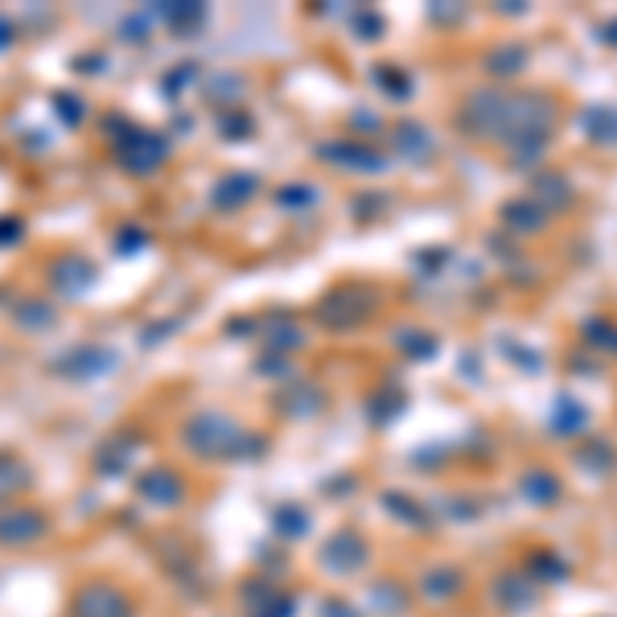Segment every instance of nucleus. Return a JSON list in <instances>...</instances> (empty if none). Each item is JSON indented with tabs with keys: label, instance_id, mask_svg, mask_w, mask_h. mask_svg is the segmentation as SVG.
<instances>
[{
	"label": "nucleus",
	"instance_id": "obj_1",
	"mask_svg": "<svg viewBox=\"0 0 617 617\" xmlns=\"http://www.w3.org/2000/svg\"><path fill=\"white\" fill-rule=\"evenodd\" d=\"M555 95L548 91H519L510 95L502 87H478L465 95L457 111V128L478 144H515L523 137H555Z\"/></svg>",
	"mask_w": 617,
	"mask_h": 617
},
{
	"label": "nucleus",
	"instance_id": "obj_2",
	"mask_svg": "<svg viewBox=\"0 0 617 617\" xmlns=\"http://www.w3.org/2000/svg\"><path fill=\"white\" fill-rule=\"evenodd\" d=\"M490 602L502 609V614H527L540 605V585L527 576L523 569H507L494 576L490 585Z\"/></svg>",
	"mask_w": 617,
	"mask_h": 617
},
{
	"label": "nucleus",
	"instance_id": "obj_3",
	"mask_svg": "<svg viewBox=\"0 0 617 617\" xmlns=\"http://www.w3.org/2000/svg\"><path fill=\"white\" fill-rule=\"evenodd\" d=\"M531 198L540 202L548 215H560V210H572V202H576V185L564 170H552V165H543V170L531 173Z\"/></svg>",
	"mask_w": 617,
	"mask_h": 617
},
{
	"label": "nucleus",
	"instance_id": "obj_4",
	"mask_svg": "<svg viewBox=\"0 0 617 617\" xmlns=\"http://www.w3.org/2000/svg\"><path fill=\"white\" fill-rule=\"evenodd\" d=\"M519 498L540 510L560 507L564 502V478L555 474L552 465H527L519 474Z\"/></svg>",
	"mask_w": 617,
	"mask_h": 617
},
{
	"label": "nucleus",
	"instance_id": "obj_5",
	"mask_svg": "<svg viewBox=\"0 0 617 617\" xmlns=\"http://www.w3.org/2000/svg\"><path fill=\"white\" fill-rule=\"evenodd\" d=\"M588 403L576 400L572 391H560L552 400V416H548V429H552V436H560V441H581V436H588Z\"/></svg>",
	"mask_w": 617,
	"mask_h": 617
},
{
	"label": "nucleus",
	"instance_id": "obj_6",
	"mask_svg": "<svg viewBox=\"0 0 617 617\" xmlns=\"http://www.w3.org/2000/svg\"><path fill=\"white\" fill-rule=\"evenodd\" d=\"M370 308H375V293H367V289H346V293L325 296L322 322L334 325V329H346V325H358L362 317H370Z\"/></svg>",
	"mask_w": 617,
	"mask_h": 617
},
{
	"label": "nucleus",
	"instance_id": "obj_7",
	"mask_svg": "<svg viewBox=\"0 0 617 617\" xmlns=\"http://www.w3.org/2000/svg\"><path fill=\"white\" fill-rule=\"evenodd\" d=\"M367 555H370V548L362 543V535L338 531V535H329V543L322 548V564L329 572H338V576H350V572H358L367 564Z\"/></svg>",
	"mask_w": 617,
	"mask_h": 617
},
{
	"label": "nucleus",
	"instance_id": "obj_8",
	"mask_svg": "<svg viewBox=\"0 0 617 617\" xmlns=\"http://www.w3.org/2000/svg\"><path fill=\"white\" fill-rule=\"evenodd\" d=\"M498 218H502V227H507L515 239H523V235H540L548 223H552V215L543 210L540 202L531 198H507L502 202V210H498Z\"/></svg>",
	"mask_w": 617,
	"mask_h": 617
},
{
	"label": "nucleus",
	"instance_id": "obj_9",
	"mask_svg": "<svg viewBox=\"0 0 617 617\" xmlns=\"http://www.w3.org/2000/svg\"><path fill=\"white\" fill-rule=\"evenodd\" d=\"M576 123H581V132H585L588 144H597V149H617V104H605V99L585 104L581 116H576Z\"/></svg>",
	"mask_w": 617,
	"mask_h": 617
},
{
	"label": "nucleus",
	"instance_id": "obj_10",
	"mask_svg": "<svg viewBox=\"0 0 617 617\" xmlns=\"http://www.w3.org/2000/svg\"><path fill=\"white\" fill-rule=\"evenodd\" d=\"M572 462L581 465L585 474L605 478V474H614L617 469V445L609 441V436H602V432H588V436H581L576 448H572Z\"/></svg>",
	"mask_w": 617,
	"mask_h": 617
},
{
	"label": "nucleus",
	"instance_id": "obj_11",
	"mask_svg": "<svg viewBox=\"0 0 617 617\" xmlns=\"http://www.w3.org/2000/svg\"><path fill=\"white\" fill-rule=\"evenodd\" d=\"M523 572L535 581V585H569L572 581V564L569 555H560L555 548H535V552H527L523 560Z\"/></svg>",
	"mask_w": 617,
	"mask_h": 617
},
{
	"label": "nucleus",
	"instance_id": "obj_12",
	"mask_svg": "<svg viewBox=\"0 0 617 617\" xmlns=\"http://www.w3.org/2000/svg\"><path fill=\"white\" fill-rule=\"evenodd\" d=\"M322 156H329L334 165L350 173H383V153H375L370 144H358V140H342V144H325Z\"/></svg>",
	"mask_w": 617,
	"mask_h": 617
},
{
	"label": "nucleus",
	"instance_id": "obj_13",
	"mask_svg": "<svg viewBox=\"0 0 617 617\" xmlns=\"http://www.w3.org/2000/svg\"><path fill=\"white\" fill-rule=\"evenodd\" d=\"M527 62H531V50L523 42H498L494 50H486V75L498 78V83H507V78H519L527 71Z\"/></svg>",
	"mask_w": 617,
	"mask_h": 617
},
{
	"label": "nucleus",
	"instance_id": "obj_14",
	"mask_svg": "<svg viewBox=\"0 0 617 617\" xmlns=\"http://www.w3.org/2000/svg\"><path fill=\"white\" fill-rule=\"evenodd\" d=\"M75 617H128V602H123V593L108 585L83 588L75 602Z\"/></svg>",
	"mask_w": 617,
	"mask_h": 617
},
{
	"label": "nucleus",
	"instance_id": "obj_15",
	"mask_svg": "<svg viewBox=\"0 0 617 617\" xmlns=\"http://www.w3.org/2000/svg\"><path fill=\"white\" fill-rule=\"evenodd\" d=\"M465 588V576L462 569H453V564H436V569L424 572V581H420V593L429 597V602H453V597H462Z\"/></svg>",
	"mask_w": 617,
	"mask_h": 617
},
{
	"label": "nucleus",
	"instance_id": "obj_16",
	"mask_svg": "<svg viewBox=\"0 0 617 617\" xmlns=\"http://www.w3.org/2000/svg\"><path fill=\"white\" fill-rule=\"evenodd\" d=\"M37 535H42V519L33 510H9V515H0V540L25 543V540H37Z\"/></svg>",
	"mask_w": 617,
	"mask_h": 617
},
{
	"label": "nucleus",
	"instance_id": "obj_17",
	"mask_svg": "<svg viewBox=\"0 0 617 617\" xmlns=\"http://www.w3.org/2000/svg\"><path fill=\"white\" fill-rule=\"evenodd\" d=\"M581 342H585L588 350L617 355V322H609V317H585L581 322Z\"/></svg>",
	"mask_w": 617,
	"mask_h": 617
},
{
	"label": "nucleus",
	"instance_id": "obj_18",
	"mask_svg": "<svg viewBox=\"0 0 617 617\" xmlns=\"http://www.w3.org/2000/svg\"><path fill=\"white\" fill-rule=\"evenodd\" d=\"M396 342H400L403 355H412V358H432L436 350H441V342L432 338L429 329H400Z\"/></svg>",
	"mask_w": 617,
	"mask_h": 617
},
{
	"label": "nucleus",
	"instance_id": "obj_19",
	"mask_svg": "<svg viewBox=\"0 0 617 617\" xmlns=\"http://www.w3.org/2000/svg\"><path fill=\"white\" fill-rule=\"evenodd\" d=\"M396 144H400V153H408V156L432 153V140L420 123H400V128H396Z\"/></svg>",
	"mask_w": 617,
	"mask_h": 617
},
{
	"label": "nucleus",
	"instance_id": "obj_20",
	"mask_svg": "<svg viewBox=\"0 0 617 617\" xmlns=\"http://www.w3.org/2000/svg\"><path fill=\"white\" fill-rule=\"evenodd\" d=\"M387 510H391L396 519H403V523H412V527L429 523V510L420 507V502H412L408 494H387Z\"/></svg>",
	"mask_w": 617,
	"mask_h": 617
},
{
	"label": "nucleus",
	"instance_id": "obj_21",
	"mask_svg": "<svg viewBox=\"0 0 617 617\" xmlns=\"http://www.w3.org/2000/svg\"><path fill=\"white\" fill-rule=\"evenodd\" d=\"M375 78H379V87H383L391 99H408V95H412V78L403 75L400 66H375Z\"/></svg>",
	"mask_w": 617,
	"mask_h": 617
},
{
	"label": "nucleus",
	"instance_id": "obj_22",
	"mask_svg": "<svg viewBox=\"0 0 617 617\" xmlns=\"http://www.w3.org/2000/svg\"><path fill=\"white\" fill-rule=\"evenodd\" d=\"M502 350H507V355L519 362V370H527V375H540V370H543V355H540V350H527V346H519V342H507Z\"/></svg>",
	"mask_w": 617,
	"mask_h": 617
},
{
	"label": "nucleus",
	"instance_id": "obj_23",
	"mask_svg": "<svg viewBox=\"0 0 617 617\" xmlns=\"http://www.w3.org/2000/svg\"><path fill=\"white\" fill-rule=\"evenodd\" d=\"M597 42L609 50H617V17H605L602 25H597Z\"/></svg>",
	"mask_w": 617,
	"mask_h": 617
},
{
	"label": "nucleus",
	"instance_id": "obj_24",
	"mask_svg": "<svg viewBox=\"0 0 617 617\" xmlns=\"http://www.w3.org/2000/svg\"><path fill=\"white\" fill-rule=\"evenodd\" d=\"M358 33H370L367 42H375V37H379V33H383V17L362 13V17H358Z\"/></svg>",
	"mask_w": 617,
	"mask_h": 617
},
{
	"label": "nucleus",
	"instance_id": "obj_25",
	"mask_svg": "<svg viewBox=\"0 0 617 617\" xmlns=\"http://www.w3.org/2000/svg\"><path fill=\"white\" fill-rule=\"evenodd\" d=\"M498 13L502 17H527L531 13V4H523V0H502V4H498Z\"/></svg>",
	"mask_w": 617,
	"mask_h": 617
},
{
	"label": "nucleus",
	"instance_id": "obj_26",
	"mask_svg": "<svg viewBox=\"0 0 617 617\" xmlns=\"http://www.w3.org/2000/svg\"><path fill=\"white\" fill-rule=\"evenodd\" d=\"M429 13H432V21H462L465 9L462 4H453V9H429Z\"/></svg>",
	"mask_w": 617,
	"mask_h": 617
},
{
	"label": "nucleus",
	"instance_id": "obj_27",
	"mask_svg": "<svg viewBox=\"0 0 617 617\" xmlns=\"http://www.w3.org/2000/svg\"><path fill=\"white\" fill-rule=\"evenodd\" d=\"M572 370H576V375H593V379L602 375V367H597V362H588V358H572Z\"/></svg>",
	"mask_w": 617,
	"mask_h": 617
}]
</instances>
